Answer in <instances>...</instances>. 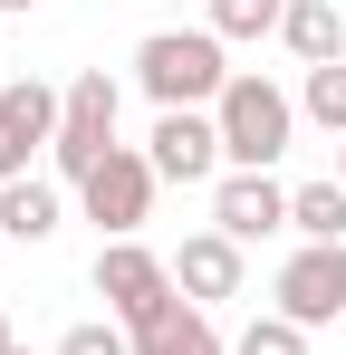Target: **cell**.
Wrapping results in <instances>:
<instances>
[{
    "mask_svg": "<svg viewBox=\"0 0 346 355\" xmlns=\"http://www.w3.org/2000/svg\"><path fill=\"white\" fill-rule=\"evenodd\" d=\"M231 77H240V67L222 58L212 29H154V39L135 49V87L154 96V116H173V106H222Z\"/></svg>",
    "mask_w": 346,
    "mask_h": 355,
    "instance_id": "obj_1",
    "label": "cell"
},
{
    "mask_svg": "<svg viewBox=\"0 0 346 355\" xmlns=\"http://www.w3.org/2000/svg\"><path fill=\"white\" fill-rule=\"evenodd\" d=\"M212 125H222V164L231 173H270L288 154V135H298V96L288 87H270L260 67H240L222 87V106H212Z\"/></svg>",
    "mask_w": 346,
    "mask_h": 355,
    "instance_id": "obj_2",
    "label": "cell"
},
{
    "mask_svg": "<svg viewBox=\"0 0 346 355\" xmlns=\"http://www.w3.org/2000/svg\"><path fill=\"white\" fill-rule=\"evenodd\" d=\"M106 154H115V77L87 67V77H67V116H58L49 164H58V182H87Z\"/></svg>",
    "mask_w": 346,
    "mask_h": 355,
    "instance_id": "obj_3",
    "label": "cell"
},
{
    "mask_svg": "<svg viewBox=\"0 0 346 355\" xmlns=\"http://www.w3.org/2000/svg\"><path fill=\"white\" fill-rule=\"evenodd\" d=\"M97 297L115 307V327L135 336V327H154L183 288H173V259H154L145 240H106V250H97Z\"/></svg>",
    "mask_w": 346,
    "mask_h": 355,
    "instance_id": "obj_4",
    "label": "cell"
},
{
    "mask_svg": "<svg viewBox=\"0 0 346 355\" xmlns=\"http://www.w3.org/2000/svg\"><path fill=\"white\" fill-rule=\"evenodd\" d=\"M154 182H164V173H154V154L115 144L106 164L77 182V202H87V221H97L106 240H135V231H145V211H154Z\"/></svg>",
    "mask_w": 346,
    "mask_h": 355,
    "instance_id": "obj_5",
    "label": "cell"
},
{
    "mask_svg": "<svg viewBox=\"0 0 346 355\" xmlns=\"http://www.w3.org/2000/svg\"><path fill=\"white\" fill-rule=\"evenodd\" d=\"M279 317H288V327H327V317H346V240H298V250H288Z\"/></svg>",
    "mask_w": 346,
    "mask_h": 355,
    "instance_id": "obj_6",
    "label": "cell"
},
{
    "mask_svg": "<svg viewBox=\"0 0 346 355\" xmlns=\"http://www.w3.org/2000/svg\"><path fill=\"white\" fill-rule=\"evenodd\" d=\"M154 173L164 182H222V125H212V106H173V116H154Z\"/></svg>",
    "mask_w": 346,
    "mask_h": 355,
    "instance_id": "obj_7",
    "label": "cell"
},
{
    "mask_svg": "<svg viewBox=\"0 0 346 355\" xmlns=\"http://www.w3.org/2000/svg\"><path fill=\"white\" fill-rule=\"evenodd\" d=\"M212 231H231L240 250L270 240V231H288V182H270V173H222V182H212Z\"/></svg>",
    "mask_w": 346,
    "mask_h": 355,
    "instance_id": "obj_8",
    "label": "cell"
},
{
    "mask_svg": "<svg viewBox=\"0 0 346 355\" xmlns=\"http://www.w3.org/2000/svg\"><path fill=\"white\" fill-rule=\"evenodd\" d=\"M240 279H250V259H240V240H231V231H192L183 250H173V288L192 297V307L240 297Z\"/></svg>",
    "mask_w": 346,
    "mask_h": 355,
    "instance_id": "obj_9",
    "label": "cell"
},
{
    "mask_svg": "<svg viewBox=\"0 0 346 355\" xmlns=\"http://www.w3.org/2000/svg\"><path fill=\"white\" fill-rule=\"evenodd\" d=\"M58 116H67V87H49V77H10L0 87V144L39 154V144H58Z\"/></svg>",
    "mask_w": 346,
    "mask_h": 355,
    "instance_id": "obj_10",
    "label": "cell"
},
{
    "mask_svg": "<svg viewBox=\"0 0 346 355\" xmlns=\"http://www.w3.org/2000/svg\"><path fill=\"white\" fill-rule=\"evenodd\" d=\"M279 39H288L298 67H346V19H337V0H288Z\"/></svg>",
    "mask_w": 346,
    "mask_h": 355,
    "instance_id": "obj_11",
    "label": "cell"
},
{
    "mask_svg": "<svg viewBox=\"0 0 346 355\" xmlns=\"http://www.w3.org/2000/svg\"><path fill=\"white\" fill-rule=\"evenodd\" d=\"M135 355H222V327H212V307L173 297L154 327H135Z\"/></svg>",
    "mask_w": 346,
    "mask_h": 355,
    "instance_id": "obj_12",
    "label": "cell"
},
{
    "mask_svg": "<svg viewBox=\"0 0 346 355\" xmlns=\"http://www.w3.org/2000/svg\"><path fill=\"white\" fill-rule=\"evenodd\" d=\"M58 221H67V192L58 182H0V240H49Z\"/></svg>",
    "mask_w": 346,
    "mask_h": 355,
    "instance_id": "obj_13",
    "label": "cell"
},
{
    "mask_svg": "<svg viewBox=\"0 0 346 355\" xmlns=\"http://www.w3.org/2000/svg\"><path fill=\"white\" fill-rule=\"evenodd\" d=\"M288 231L298 240H346V182H298L288 192Z\"/></svg>",
    "mask_w": 346,
    "mask_h": 355,
    "instance_id": "obj_14",
    "label": "cell"
},
{
    "mask_svg": "<svg viewBox=\"0 0 346 355\" xmlns=\"http://www.w3.org/2000/svg\"><path fill=\"white\" fill-rule=\"evenodd\" d=\"M212 10V39H279V19H288V0H202Z\"/></svg>",
    "mask_w": 346,
    "mask_h": 355,
    "instance_id": "obj_15",
    "label": "cell"
},
{
    "mask_svg": "<svg viewBox=\"0 0 346 355\" xmlns=\"http://www.w3.org/2000/svg\"><path fill=\"white\" fill-rule=\"evenodd\" d=\"M298 116H318L327 135H346V67H308V87H298Z\"/></svg>",
    "mask_w": 346,
    "mask_h": 355,
    "instance_id": "obj_16",
    "label": "cell"
},
{
    "mask_svg": "<svg viewBox=\"0 0 346 355\" xmlns=\"http://www.w3.org/2000/svg\"><path fill=\"white\" fill-rule=\"evenodd\" d=\"M231 355H308V327H288V317H260V327H250Z\"/></svg>",
    "mask_w": 346,
    "mask_h": 355,
    "instance_id": "obj_17",
    "label": "cell"
},
{
    "mask_svg": "<svg viewBox=\"0 0 346 355\" xmlns=\"http://www.w3.org/2000/svg\"><path fill=\"white\" fill-rule=\"evenodd\" d=\"M58 355H135V336H125V327H67Z\"/></svg>",
    "mask_w": 346,
    "mask_h": 355,
    "instance_id": "obj_18",
    "label": "cell"
},
{
    "mask_svg": "<svg viewBox=\"0 0 346 355\" xmlns=\"http://www.w3.org/2000/svg\"><path fill=\"white\" fill-rule=\"evenodd\" d=\"M0 182H29V154L19 144H0Z\"/></svg>",
    "mask_w": 346,
    "mask_h": 355,
    "instance_id": "obj_19",
    "label": "cell"
},
{
    "mask_svg": "<svg viewBox=\"0 0 346 355\" xmlns=\"http://www.w3.org/2000/svg\"><path fill=\"white\" fill-rule=\"evenodd\" d=\"M10 10H39V0H0V19H10Z\"/></svg>",
    "mask_w": 346,
    "mask_h": 355,
    "instance_id": "obj_20",
    "label": "cell"
},
{
    "mask_svg": "<svg viewBox=\"0 0 346 355\" xmlns=\"http://www.w3.org/2000/svg\"><path fill=\"white\" fill-rule=\"evenodd\" d=\"M10 346H19V336H10V317H0V355H10Z\"/></svg>",
    "mask_w": 346,
    "mask_h": 355,
    "instance_id": "obj_21",
    "label": "cell"
},
{
    "mask_svg": "<svg viewBox=\"0 0 346 355\" xmlns=\"http://www.w3.org/2000/svg\"><path fill=\"white\" fill-rule=\"evenodd\" d=\"M337 182H346V135H337Z\"/></svg>",
    "mask_w": 346,
    "mask_h": 355,
    "instance_id": "obj_22",
    "label": "cell"
},
{
    "mask_svg": "<svg viewBox=\"0 0 346 355\" xmlns=\"http://www.w3.org/2000/svg\"><path fill=\"white\" fill-rule=\"evenodd\" d=\"M10 355H39V346H10Z\"/></svg>",
    "mask_w": 346,
    "mask_h": 355,
    "instance_id": "obj_23",
    "label": "cell"
}]
</instances>
